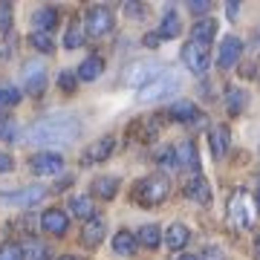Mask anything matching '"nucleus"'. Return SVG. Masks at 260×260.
I'll use <instances>...</instances> for the list:
<instances>
[{"instance_id":"11","label":"nucleus","mask_w":260,"mask_h":260,"mask_svg":"<svg viewBox=\"0 0 260 260\" xmlns=\"http://www.w3.org/2000/svg\"><path fill=\"white\" fill-rule=\"evenodd\" d=\"M243 55V41L237 35H225L223 44H220V55H217V67L223 70H232Z\"/></svg>"},{"instance_id":"24","label":"nucleus","mask_w":260,"mask_h":260,"mask_svg":"<svg viewBox=\"0 0 260 260\" xmlns=\"http://www.w3.org/2000/svg\"><path fill=\"white\" fill-rule=\"evenodd\" d=\"M90 188H93L95 197H102V200H113V197L119 194V179H116V177H95Z\"/></svg>"},{"instance_id":"22","label":"nucleus","mask_w":260,"mask_h":260,"mask_svg":"<svg viewBox=\"0 0 260 260\" xmlns=\"http://www.w3.org/2000/svg\"><path fill=\"white\" fill-rule=\"evenodd\" d=\"M168 116L174 121H194L197 119V104L194 102H188V99H179V102H174L171 107H168Z\"/></svg>"},{"instance_id":"20","label":"nucleus","mask_w":260,"mask_h":260,"mask_svg":"<svg viewBox=\"0 0 260 260\" xmlns=\"http://www.w3.org/2000/svg\"><path fill=\"white\" fill-rule=\"evenodd\" d=\"M70 211L78 217V220H93L95 217V205H93V197L87 194H75L70 197Z\"/></svg>"},{"instance_id":"10","label":"nucleus","mask_w":260,"mask_h":260,"mask_svg":"<svg viewBox=\"0 0 260 260\" xmlns=\"http://www.w3.org/2000/svg\"><path fill=\"white\" fill-rule=\"evenodd\" d=\"M23 87H26L29 95H44V90H47V70H44V64H38V61L23 64Z\"/></svg>"},{"instance_id":"32","label":"nucleus","mask_w":260,"mask_h":260,"mask_svg":"<svg viewBox=\"0 0 260 260\" xmlns=\"http://www.w3.org/2000/svg\"><path fill=\"white\" fill-rule=\"evenodd\" d=\"M0 139L3 142H15L18 139V124L12 116H0Z\"/></svg>"},{"instance_id":"9","label":"nucleus","mask_w":260,"mask_h":260,"mask_svg":"<svg viewBox=\"0 0 260 260\" xmlns=\"http://www.w3.org/2000/svg\"><path fill=\"white\" fill-rule=\"evenodd\" d=\"M249 223H251V214H249V205H246V194L234 191L232 203H229V225L234 232H243V229H249Z\"/></svg>"},{"instance_id":"36","label":"nucleus","mask_w":260,"mask_h":260,"mask_svg":"<svg viewBox=\"0 0 260 260\" xmlns=\"http://www.w3.org/2000/svg\"><path fill=\"white\" fill-rule=\"evenodd\" d=\"M12 26V3L0 0V32H9Z\"/></svg>"},{"instance_id":"17","label":"nucleus","mask_w":260,"mask_h":260,"mask_svg":"<svg viewBox=\"0 0 260 260\" xmlns=\"http://www.w3.org/2000/svg\"><path fill=\"white\" fill-rule=\"evenodd\" d=\"M32 32H52V29L58 26V9H52V6H44V9H38L35 15H32Z\"/></svg>"},{"instance_id":"35","label":"nucleus","mask_w":260,"mask_h":260,"mask_svg":"<svg viewBox=\"0 0 260 260\" xmlns=\"http://www.w3.org/2000/svg\"><path fill=\"white\" fill-rule=\"evenodd\" d=\"M0 260H23V249H20V243H3L0 246Z\"/></svg>"},{"instance_id":"25","label":"nucleus","mask_w":260,"mask_h":260,"mask_svg":"<svg viewBox=\"0 0 260 260\" xmlns=\"http://www.w3.org/2000/svg\"><path fill=\"white\" fill-rule=\"evenodd\" d=\"M208 139H211V150H214V156H225V153H229V142H232V133H229V127H225V124L214 127Z\"/></svg>"},{"instance_id":"39","label":"nucleus","mask_w":260,"mask_h":260,"mask_svg":"<svg viewBox=\"0 0 260 260\" xmlns=\"http://www.w3.org/2000/svg\"><path fill=\"white\" fill-rule=\"evenodd\" d=\"M12 168H15V159L9 153H0V174H9Z\"/></svg>"},{"instance_id":"41","label":"nucleus","mask_w":260,"mask_h":260,"mask_svg":"<svg viewBox=\"0 0 260 260\" xmlns=\"http://www.w3.org/2000/svg\"><path fill=\"white\" fill-rule=\"evenodd\" d=\"M179 260H203V257H197V254H179Z\"/></svg>"},{"instance_id":"29","label":"nucleus","mask_w":260,"mask_h":260,"mask_svg":"<svg viewBox=\"0 0 260 260\" xmlns=\"http://www.w3.org/2000/svg\"><path fill=\"white\" fill-rule=\"evenodd\" d=\"M84 38H87V32H84L81 20H73L70 26H67V35H64V47L67 49H78L84 44Z\"/></svg>"},{"instance_id":"5","label":"nucleus","mask_w":260,"mask_h":260,"mask_svg":"<svg viewBox=\"0 0 260 260\" xmlns=\"http://www.w3.org/2000/svg\"><path fill=\"white\" fill-rule=\"evenodd\" d=\"M29 171L35 177H58L64 171V156L61 153H52V150H41L29 159Z\"/></svg>"},{"instance_id":"28","label":"nucleus","mask_w":260,"mask_h":260,"mask_svg":"<svg viewBox=\"0 0 260 260\" xmlns=\"http://www.w3.org/2000/svg\"><path fill=\"white\" fill-rule=\"evenodd\" d=\"M136 243H142V246H148V249H156L159 243H162V229L159 225H142L139 234H136Z\"/></svg>"},{"instance_id":"30","label":"nucleus","mask_w":260,"mask_h":260,"mask_svg":"<svg viewBox=\"0 0 260 260\" xmlns=\"http://www.w3.org/2000/svg\"><path fill=\"white\" fill-rule=\"evenodd\" d=\"M225 107H229V113H240L246 107V93L237 87H229L225 90Z\"/></svg>"},{"instance_id":"4","label":"nucleus","mask_w":260,"mask_h":260,"mask_svg":"<svg viewBox=\"0 0 260 260\" xmlns=\"http://www.w3.org/2000/svg\"><path fill=\"white\" fill-rule=\"evenodd\" d=\"M113 29V12L107 6H90L84 18V32L93 38H104Z\"/></svg>"},{"instance_id":"42","label":"nucleus","mask_w":260,"mask_h":260,"mask_svg":"<svg viewBox=\"0 0 260 260\" xmlns=\"http://www.w3.org/2000/svg\"><path fill=\"white\" fill-rule=\"evenodd\" d=\"M58 260H81V257H75V254H61Z\"/></svg>"},{"instance_id":"34","label":"nucleus","mask_w":260,"mask_h":260,"mask_svg":"<svg viewBox=\"0 0 260 260\" xmlns=\"http://www.w3.org/2000/svg\"><path fill=\"white\" fill-rule=\"evenodd\" d=\"M58 87L64 90V93H75V87H78V75L73 70H61L58 73Z\"/></svg>"},{"instance_id":"13","label":"nucleus","mask_w":260,"mask_h":260,"mask_svg":"<svg viewBox=\"0 0 260 260\" xmlns=\"http://www.w3.org/2000/svg\"><path fill=\"white\" fill-rule=\"evenodd\" d=\"M113 148H116V139H113V136H104V139L93 142V145L81 153V165H99V162H104V159L113 153Z\"/></svg>"},{"instance_id":"44","label":"nucleus","mask_w":260,"mask_h":260,"mask_svg":"<svg viewBox=\"0 0 260 260\" xmlns=\"http://www.w3.org/2000/svg\"><path fill=\"white\" fill-rule=\"evenodd\" d=\"M257 203H260V188H257Z\"/></svg>"},{"instance_id":"12","label":"nucleus","mask_w":260,"mask_h":260,"mask_svg":"<svg viewBox=\"0 0 260 260\" xmlns=\"http://www.w3.org/2000/svg\"><path fill=\"white\" fill-rule=\"evenodd\" d=\"M41 229L47 234L64 237L67 229H70V217H67V211H61V208H47V211L41 214Z\"/></svg>"},{"instance_id":"43","label":"nucleus","mask_w":260,"mask_h":260,"mask_svg":"<svg viewBox=\"0 0 260 260\" xmlns=\"http://www.w3.org/2000/svg\"><path fill=\"white\" fill-rule=\"evenodd\" d=\"M254 251H257V257H260V234L254 237Z\"/></svg>"},{"instance_id":"15","label":"nucleus","mask_w":260,"mask_h":260,"mask_svg":"<svg viewBox=\"0 0 260 260\" xmlns=\"http://www.w3.org/2000/svg\"><path fill=\"white\" fill-rule=\"evenodd\" d=\"M162 240L168 243V249L171 251H179V249H185L188 246L191 232H188V225H182V223H171L165 229V234H162Z\"/></svg>"},{"instance_id":"31","label":"nucleus","mask_w":260,"mask_h":260,"mask_svg":"<svg viewBox=\"0 0 260 260\" xmlns=\"http://www.w3.org/2000/svg\"><path fill=\"white\" fill-rule=\"evenodd\" d=\"M29 44H32V49L44 52V55H49V52L55 49V44H52V38H49L47 32H32V35H29Z\"/></svg>"},{"instance_id":"6","label":"nucleus","mask_w":260,"mask_h":260,"mask_svg":"<svg viewBox=\"0 0 260 260\" xmlns=\"http://www.w3.org/2000/svg\"><path fill=\"white\" fill-rule=\"evenodd\" d=\"M182 64L191 70L194 75H203L208 67H211V52L205 44H197V41H188L182 47Z\"/></svg>"},{"instance_id":"23","label":"nucleus","mask_w":260,"mask_h":260,"mask_svg":"<svg viewBox=\"0 0 260 260\" xmlns=\"http://www.w3.org/2000/svg\"><path fill=\"white\" fill-rule=\"evenodd\" d=\"M104 73V61L99 55H90V58H84L81 61V67H78V78H81V81H95V78H99V75Z\"/></svg>"},{"instance_id":"16","label":"nucleus","mask_w":260,"mask_h":260,"mask_svg":"<svg viewBox=\"0 0 260 260\" xmlns=\"http://www.w3.org/2000/svg\"><path fill=\"white\" fill-rule=\"evenodd\" d=\"M174 156H177V165L179 168H200V153H197V145L194 142H188V139H182L174 148Z\"/></svg>"},{"instance_id":"27","label":"nucleus","mask_w":260,"mask_h":260,"mask_svg":"<svg viewBox=\"0 0 260 260\" xmlns=\"http://www.w3.org/2000/svg\"><path fill=\"white\" fill-rule=\"evenodd\" d=\"M20 249H23V257H26V260H49V257H52V251H49L41 240H35V237H29Z\"/></svg>"},{"instance_id":"21","label":"nucleus","mask_w":260,"mask_h":260,"mask_svg":"<svg viewBox=\"0 0 260 260\" xmlns=\"http://www.w3.org/2000/svg\"><path fill=\"white\" fill-rule=\"evenodd\" d=\"M113 249H116V254H124V257L136 254V249H139V243H136V234L127 232V229H121L119 234H113Z\"/></svg>"},{"instance_id":"18","label":"nucleus","mask_w":260,"mask_h":260,"mask_svg":"<svg viewBox=\"0 0 260 260\" xmlns=\"http://www.w3.org/2000/svg\"><path fill=\"white\" fill-rule=\"evenodd\" d=\"M214 35H217V20L211 18H203V20H197L194 26H191V41H197V44H211Z\"/></svg>"},{"instance_id":"7","label":"nucleus","mask_w":260,"mask_h":260,"mask_svg":"<svg viewBox=\"0 0 260 260\" xmlns=\"http://www.w3.org/2000/svg\"><path fill=\"white\" fill-rule=\"evenodd\" d=\"M47 194L49 191L44 185H29V188H20V191H6V194H0V200L18 205V208H32V205H38Z\"/></svg>"},{"instance_id":"40","label":"nucleus","mask_w":260,"mask_h":260,"mask_svg":"<svg viewBox=\"0 0 260 260\" xmlns=\"http://www.w3.org/2000/svg\"><path fill=\"white\" fill-rule=\"evenodd\" d=\"M142 41H145V47H150V49H153V47H159V41H162V38H159L156 32H148V35L142 38Z\"/></svg>"},{"instance_id":"33","label":"nucleus","mask_w":260,"mask_h":260,"mask_svg":"<svg viewBox=\"0 0 260 260\" xmlns=\"http://www.w3.org/2000/svg\"><path fill=\"white\" fill-rule=\"evenodd\" d=\"M20 102V90L12 87V84H3L0 87V107H15Z\"/></svg>"},{"instance_id":"26","label":"nucleus","mask_w":260,"mask_h":260,"mask_svg":"<svg viewBox=\"0 0 260 260\" xmlns=\"http://www.w3.org/2000/svg\"><path fill=\"white\" fill-rule=\"evenodd\" d=\"M179 32H182V20H179L177 12L168 9V12H165V18H162V26H159L156 35L162 38V41H165V38H177Z\"/></svg>"},{"instance_id":"1","label":"nucleus","mask_w":260,"mask_h":260,"mask_svg":"<svg viewBox=\"0 0 260 260\" xmlns=\"http://www.w3.org/2000/svg\"><path fill=\"white\" fill-rule=\"evenodd\" d=\"M81 136V121L75 116H47L23 130V142L32 145H73Z\"/></svg>"},{"instance_id":"19","label":"nucleus","mask_w":260,"mask_h":260,"mask_svg":"<svg viewBox=\"0 0 260 260\" xmlns=\"http://www.w3.org/2000/svg\"><path fill=\"white\" fill-rule=\"evenodd\" d=\"M185 197L197 200L200 205H208L211 203V188H208V182H205L203 177H194V179L185 182Z\"/></svg>"},{"instance_id":"8","label":"nucleus","mask_w":260,"mask_h":260,"mask_svg":"<svg viewBox=\"0 0 260 260\" xmlns=\"http://www.w3.org/2000/svg\"><path fill=\"white\" fill-rule=\"evenodd\" d=\"M156 75H159V67L153 64V61H133V64H127V70H124V84L142 90V87H145L150 78H156Z\"/></svg>"},{"instance_id":"14","label":"nucleus","mask_w":260,"mask_h":260,"mask_svg":"<svg viewBox=\"0 0 260 260\" xmlns=\"http://www.w3.org/2000/svg\"><path fill=\"white\" fill-rule=\"evenodd\" d=\"M104 232H107V220L95 214L93 220H87V223H84V229H81V243L87 246V249H95V246L104 240Z\"/></svg>"},{"instance_id":"38","label":"nucleus","mask_w":260,"mask_h":260,"mask_svg":"<svg viewBox=\"0 0 260 260\" xmlns=\"http://www.w3.org/2000/svg\"><path fill=\"white\" fill-rule=\"evenodd\" d=\"M188 9H191V15H205V12L211 9V0H191Z\"/></svg>"},{"instance_id":"3","label":"nucleus","mask_w":260,"mask_h":260,"mask_svg":"<svg viewBox=\"0 0 260 260\" xmlns=\"http://www.w3.org/2000/svg\"><path fill=\"white\" fill-rule=\"evenodd\" d=\"M179 87V78L174 73H168V70H159L156 78H150L145 87L139 90V102L148 104V102H159V99H165V95H171L174 90Z\"/></svg>"},{"instance_id":"37","label":"nucleus","mask_w":260,"mask_h":260,"mask_svg":"<svg viewBox=\"0 0 260 260\" xmlns=\"http://www.w3.org/2000/svg\"><path fill=\"white\" fill-rule=\"evenodd\" d=\"M156 159H159V162H162L165 168H179V165H177V156H174V148L156 150Z\"/></svg>"},{"instance_id":"2","label":"nucleus","mask_w":260,"mask_h":260,"mask_svg":"<svg viewBox=\"0 0 260 260\" xmlns=\"http://www.w3.org/2000/svg\"><path fill=\"white\" fill-rule=\"evenodd\" d=\"M168 194H171V182H168V177H162V174H150V177L139 179L136 182V188H133V200L139 205H159L165 203Z\"/></svg>"}]
</instances>
